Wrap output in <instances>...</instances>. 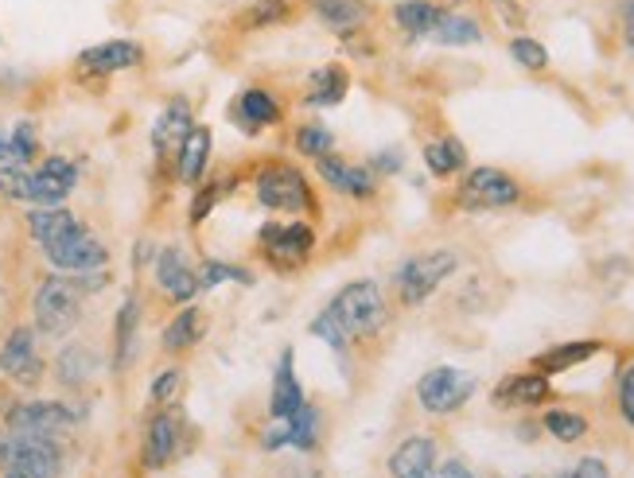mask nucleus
I'll use <instances>...</instances> for the list:
<instances>
[{
  "label": "nucleus",
  "mask_w": 634,
  "mask_h": 478,
  "mask_svg": "<svg viewBox=\"0 0 634 478\" xmlns=\"http://www.w3.org/2000/svg\"><path fill=\"white\" fill-rule=\"evenodd\" d=\"M238 117L246 121V128L253 133V128H265V125H276L281 121V105H276V98L269 94V90H246V94L238 98Z\"/></svg>",
  "instance_id": "28"
},
{
  "label": "nucleus",
  "mask_w": 634,
  "mask_h": 478,
  "mask_svg": "<svg viewBox=\"0 0 634 478\" xmlns=\"http://www.w3.org/2000/svg\"><path fill=\"white\" fill-rule=\"evenodd\" d=\"M351 90V78H347L343 67H324L312 75V86H308V98L304 102L316 105V110H327V105H339Z\"/></svg>",
  "instance_id": "27"
},
{
  "label": "nucleus",
  "mask_w": 634,
  "mask_h": 478,
  "mask_svg": "<svg viewBox=\"0 0 634 478\" xmlns=\"http://www.w3.org/2000/svg\"><path fill=\"white\" fill-rule=\"evenodd\" d=\"M35 327L47 339H63V334L75 331V323L82 319V288L67 276H47L32 299Z\"/></svg>",
  "instance_id": "2"
},
{
  "label": "nucleus",
  "mask_w": 634,
  "mask_h": 478,
  "mask_svg": "<svg viewBox=\"0 0 634 478\" xmlns=\"http://www.w3.org/2000/svg\"><path fill=\"white\" fill-rule=\"evenodd\" d=\"M180 389H183V369L172 366V369H160V374H156V382H152V389H148V394H152L156 405H176Z\"/></svg>",
  "instance_id": "40"
},
{
  "label": "nucleus",
  "mask_w": 634,
  "mask_h": 478,
  "mask_svg": "<svg viewBox=\"0 0 634 478\" xmlns=\"http://www.w3.org/2000/svg\"><path fill=\"white\" fill-rule=\"evenodd\" d=\"M4 478H24V475H16V470H9V475H4Z\"/></svg>",
  "instance_id": "51"
},
{
  "label": "nucleus",
  "mask_w": 634,
  "mask_h": 478,
  "mask_svg": "<svg viewBox=\"0 0 634 478\" xmlns=\"http://www.w3.org/2000/svg\"><path fill=\"white\" fill-rule=\"evenodd\" d=\"M261 246H265V257L273 269H301L312 257V249H316V234H312L308 223H269L261 230Z\"/></svg>",
  "instance_id": "8"
},
{
  "label": "nucleus",
  "mask_w": 634,
  "mask_h": 478,
  "mask_svg": "<svg viewBox=\"0 0 634 478\" xmlns=\"http://www.w3.org/2000/svg\"><path fill=\"white\" fill-rule=\"evenodd\" d=\"M623 32H626V43L634 47V0L623 4Z\"/></svg>",
  "instance_id": "48"
},
{
  "label": "nucleus",
  "mask_w": 634,
  "mask_h": 478,
  "mask_svg": "<svg viewBox=\"0 0 634 478\" xmlns=\"http://www.w3.org/2000/svg\"><path fill=\"white\" fill-rule=\"evenodd\" d=\"M223 281L253 284V276H249L246 269H238V265H223V261H206V265L199 269V292H203V288H218Z\"/></svg>",
  "instance_id": "38"
},
{
  "label": "nucleus",
  "mask_w": 634,
  "mask_h": 478,
  "mask_svg": "<svg viewBox=\"0 0 634 478\" xmlns=\"http://www.w3.org/2000/svg\"><path fill=\"white\" fill-rule=\"evenodd\" d=\"M374 168L377 171H401V156H397V152H377Z\"/></svg>",
  "instance_id": "47"
},
{
  "label": "nucleus",
  "mask_w": 634,
  "mask_h": 478,
  "mask_svg": "<svg viewBox=\"0 0 634 478\" xmlns=\"http://www.w3.org/2000/svg\"><path fill=\"white\" fill-rule=\"evenodd\" d=\"M44 257L52 261L55 269H63V273H98V269L110 261V253H105V246L94 238V234L82 226V230H75L70 238L55 241V246H44Z\"/></svg>",
  "instance_id": "9"
},
{
  "label": "nucleus",
  "mask_w": 634,
  "mask_h": 478,
  "mask_svg": "<svg viewBox=\"0 0 634 478\" xmlns=\"http://www.w3.org/2000/svg\"><path fill=\"white\" fill-rule=\"evenodd\" d=\"M437 475H440V478H475V475H472V470L463 467V463H460V459H448V463H444V467H440V470H437Z\"/></svg>",
  "instance_id": "46"
},
{
  "label": "nucleus",
  "mask_w": 634,
  "mask_h": 478,
  "mask_svg": "<svg viewBox=\"0 0 634 478\" xmlns=\"http://www.w3.org/2000/svg\"><path fill=\"white\" fill-rule=\"evenodd\" d=\"M0 374L20 385H35L44 377V358L35 351L32 327H16V331L4 339V346H0Z\"/></svg>",
  "instance_id": "11"
},
{
  "label": "nucleus",
  "mask_w": 634,
  "mask_h": 478,
  "mask_svg": "<svg viewBox=\"0 0 634 478\" xmlns=\"http://www.w3.org/2000/svg\"><path fill=\"white\" fill-rule=\"evenodd\" d=\"M284 428V447H296V452H312L319 444V412L312 405H301L288 420H281Z\"/></svg>",
  "instance_id": "30"
},
{
  "label": "nucleus",
  "mask_w": 634,
  "mask_h": 478,
  "mask_svg": "<svg viewBox=\"0 0 634 478\" xmlns=\"http://www.w3.org/2000/svg\"><path fill=\"white\" fill-rule=\"evenodd\" d=\"M288 0H253L249 12L241 16L246 27H273V24H284L288 20Z\"/></svg>",
  "instance_id": "36"
},
{
  "label": "nucleus",
  "mask_w": 634,
  "mask_h": 478,
  "mask_svg": "<svg viewBox=\"0 0 634 478\" xmlns=\"http://www.w3.org/2000/svg\"><path fill=\"white\" fill-rule=\"evenodd\" d=\"M90 374H94V354H90L87 346H67V351L59 354L63 385H82Z\"/></svg>",
  "instance_id": "34"
},
{
  "label": "nucleus",
  "mask_w": 634,
  "mask_h": 478,
  "mask_svg": "<svg viewBox=\"0 0 634 478\" xmlns=\"http://www.w3.org/2000/svg\"><path fill=\"white\" fill-rule=\"evenodd\" d=\"M12 160V145H9V137H0V163H9Z\"/></svg>",
  "instance_id": "49"
},
{
  "label": "nucleus",
  "mask_w": 634,
  "mask_h": 478,
  "mask_svg": "<svg viewBox=\"0 0 634 478\" xmlns=\"http://www.w3.org/2000/svg\"><path fill=\"white\" fill-rule=\"evenodd\" d=\"M27 230H32V238L39 241V246H55V241L82 230V223H78L70 210H63V206H39V210L27 214Z\"/></svg>",
  "instance_id": "21"
},
{
  "label": "nucleus",
  "mask_w": 634,
  "mask_h": 478,
  "mask_svg": "<svg viewBox=\"0 0 634 478\" xmlns=\"http://www.w3.org/2000/svg\"><path fill=\"white\" fill-rule=\"evenodd\" d=\"M156 284L168 299H191L199 292V273L188 265V257H183L180 246H163L156 253Z\"/></svg>",
  "instance_id": "13"
},
{
  "label": "nucleus",
  "mask_w": 634,
  "mask_h": 478,
  "mask_svg": "<svg viewBox=\"0 0 634 478\" xmlns=\"http://www.w3.org/2000/svg\"><path fill=\"white\" fill-rule=\"evenodd\" d=\"M75 183H78L75 163L63 160V156H52V160L39 163V171H32V203L59 206L75 191Z\"/></svg>",
  "instance_id": "14"
},
{
  "label": "nucleus",
  "mask_w": 634,
  "mask_h": 478,
  "mask_svg": "<svg viewBox=\"0 0 634 478\" xmlns=\"http://www.w3.org/2000/svg\"><path fill=\"white\" fill-rule=\"evenodd\" d=\"M545 432L548 436H557L561 444H576V440L588 436V420H584L580 412L553 409V412H545Z\"/></svg>",
  "instance_id": "33"
},
{
  "label": "nucleus",
  "mask_w": 634,
  "mask_h": 478,
  "mask_svg": "<svg viewBox=\"0 0 634 478\" xmlns=\"http://www.w3.org/2000/svg\"><path fill=\"white\" fill-rule=\"evenodd\" d=\"M226 195V183H206L203 191L195 195V203H191V226H199L206 218V214L215 210V203Z\"/></svg>",
  "instance_id": "43"
},
{
  "label": "nucleus",
  "mask_w": 634,
  "mask_h": 478,
  "mask_svg": "<svg viewBox=\"0 0 634 478\" xmlns=\"http://www.w3.org/2000/svg\"><path fill=\"white\" fill-rule=\"evenodd\" d=\"M557 478H608V467H603V459H580L573 470H565Z\"/></svg>",
  "instance_id": "45"
},
{
  "label": "nucleus",
  "mask_w": 634,
  "mask_h": 478,
  "mask_svg": "<svg viewBox=\"0 0 634 478\" xmlns=\"http://www.w3.org/2000/svg\"><path fill=\"white\" fill-rule=\"evenodd\" d=\"M9 432L12 436H63L70 428L78 424V412H70L67 405L59 401H27V405H16L9 412Z\"/></svg>",
  "instance_id": "7"
},
{
  "label": "nucleus",
  "mask_w": 634,
  "mask_h": 478,
  "mask_svg": "<svg viewBox=\"0 0 634 478\" xmlns=\"http://www.w3.org/2000/svg\"><path fill=\"white\" fill-rule=\"evenodd\" d=\"M389 478H440L437 475V440L409 436L389 455Z\"/></svg>",
  "instance_id": "15"
},
{
  "label": "nucleus",
  "mask_w": 634,
  "mask_h": 478,
  "mask_svg": "<svg viewBox=\"0 0 634 478\" xmlns=\"http://www.w3.org/2000/svg\"><path fill=\"white\" fill-rule=\"evenodd\" d=\"M510 55H514L518 67L525 70H545L548 67V52L541 47L537 39H530V35H522V39L510 43Z\"/></svg>",
  "instance_id": "39"
},
{
  "label": "nucleus",
  "mask_w": 634,
  "mask_h": 478,
  "mask_svg": "<svg viewBox=\"0 0 634 478\" xmlns=\"http://www.w3.org/2000/svg\"><path fill=\"white\" fill-rule=\"evenodd\" d=\"M312 334H316V339H324L327 346H331V351H339V354H343V351H347V342H351V339H347L343 327L335 323V319L327 316V311H324V316L312 319Z\"/></svg>",
  "instance_id": "42"
},
{
  "label": "nucleus",
  "mask_w": 634,
  "mask_h": 478,
  "mask_svg": "<svg viewBox=\"0 0 634 478\" xmlns=\"http://www.w3.org/2000/svg\"><path fill=\"white\" fill-rule=\"evenodd\" d=\"M176 447H180V420L172 412H156L145 432V467L163 470L176 459Z\"/></svg>",
  "instance_id": "17"
},
{
  "label": "nucleus",
  "mask_w": 634,
  "mask_h": 478,
  "mask_svg": "<svg viewBox=\"0 0 634 478\" xmlns=\"http://www.w3.org/2000/svg\"><path fill=\"white\" fill-rule=\"evenodd\" d=\"M440 16H444V9H437L432 0H401L394 9V20L401 24V32L409 35H432Z\"/></svg>",
  "instance_id": "31"
},
{
  "label": "nucleus",
  "mask_w": 634,
  "mask_h": 478,
  "mask_svg": "<svg viewBox=\"0 0 634 478\" xmlns=\"http://www.w3.org/2000/svg\"><path fill=\"white\" fill-rule=\"evenodd\" d=\"M619 412L634 428V366H626V374L619 377Z\"/></svg>",
  "instance_id": "44"
},
{
  "label": "nucleus",
  "mask_w": 634,
  "mask_h": 478,
  "mask_svg": "<svg viewBox=\"0 0 634 478\" xmlns=\"http://www.w3.org/2000/svg\"><path fill=\"white\" fill-rule=\"evenodd\" d=\"M522 198L514 175L498 168H475L460 183V206L463 210H498V206H514Z\"/></svg>",
  "instance_id": "6"
},
{
  "label": "nucleus",
  "mask_w": 634,
  "mask_h": 478,
  "mask_svg": "<svg viewBox=\"0 0 634 478\" xmlns=\"http://www.w3.org/2000/svg\"><path fill=\"white\" fill-rule=\"evenodd\" d=\"M203 334H206L203 308H183L180 316L172 319V323L163 327L160 342H163V351H191V346H195Z\"/></svg>",
  "instance_id": "26"
},
{
  "label": "nucleus",
  "mask_w": 634,
  "mask_h": 478,
  "mask_svg": "<svg viewBox=\"0 0 634 478\" xmlns=\"http://www.w3.org/2000/svg\"><path fill=\"white\" fill-rule=\"evenodd\" d=\"M258 203L269 206V210H284V214H312L316 210V198H312V187L304 180L301 168L292 163H269L258 175Z\"/></svg>",
  "instance_id": "4"
},
{
  "label": "nucleus",
  "mask_w": 634,
  "mask_h": 478,
  "mask_svg": "<svg viewBox=\"0 0 634 478\" xmlns=\"http://www.w3.org/2000/svg\"><path fill=\"white\" fill-rule=\"evenodd\" d=\"M316 163H319L324 183L339 191V195H351V198L374 195V175H370V168H354V163L339 160V156H324V160H316Z\"/></svg>",
  "instance_id": "18"
},
{
  "label": "nucleus",
  "mask_w": 634,
  "mask_h": 478,
  "mask_svg": "<svg viewBox=\"0 0 634 478\" xmlns=\"http://www.w3.org/2000/svg\"><path fill=\"white\" fill-rule=\"evenodd\" d=\"M137 327H140V308L137 299H125L117 311V323H113V366L125 369L133 362V346H137Z\"/></svg>",
  "instance_id": "25"
},
{
  "label": "nucleus",
  "mask_w": 634,
  "mask_h": 478,
  "mask_svg": "<svg viewBox=\"0 0 634 478\" xmlns=\"http://www.w3.org/2000/svg\"><path fill=\"white\" fill-rule=\"evenodd\" d=\"M296 148H301V156L324 160V156H331V148H335L331 128H324V125H304L301 133H296Z\"/></svg>",
  "instance_id": "37"
},
{
  "label": "nucleus",
  "mask_w": 634,
  "mask_h": 478,
  "mask_svg": "<svg viewBox=\"0 0 634 478\" xmlns=\"http://www.w3.org/2000/svg\"><path fill=\"white\" fill-rule=\"evenodd\" d=\"M548 401V377L545 374H514L495 389L498 409H533Z\"/></svg>",
  "instance_id": "19"
},
{
  "label": "nucleus",
  "mask_w": 634,
  "mask_h": 478,
  "mask_svg": "<svg viewBox=\"0 0 634 478\" xmlns=\"http://www.w3.org/2000/svg\"><path fill=\"white\" fill-rule=\"evenodd\" d=\"M432 39L444 43V47H472V43H483V27L479 20L460 16V12H444L432 27Z\"/></svg>",
  "instance_id": "29"
},
{
  "label": "nucleus",
  "mask_w": 634,
  "mask_h": 478,
  "mask_svg": "<svg viewBox=\"0 0 634 478\" xmlns=\"http://www.w3.org/2000/svg\"><path fill=\"white\" fill-rule=\"evenodd\" d=\"M467 163V148H463V140L455 137H444V140H432L429 148H424V168L432 171V175H455V171Z\"/></svg>",
  "instance_id": "32"
},
{
  "label": "nucleus",
  "mask_w": 634,
  "mask_h": 478,
  "mask_svg": "<svg viewBox=\"0 0 634 478\" xmlns=\"http://www.w3.org/2000/svg\"><path fill=\"white\" fill-rule=\"evenodd\" d=\"M600 354V342L596 339H576V342H561V346H553V351L537 354L533 358V366H537V374H565V369L580 366V362L596 358Z\"/></svg>",
  "instance_id": "22"
},
{
  "label": "nucleus",
  "mask_w": 634,
  "mask_h": 478,
  "mask_svg": "<svg viewBox=\"0 0 634 478\" xmlns=\"http://www.w3.org/2000/svg\"><path fill=\"white\" fill-rule=\"evenodd\" d=\"M191 133V105L183 102H172L168 110L156 117V125H152V148L160 156H172V152H180V145H183V137Z\"/></svg>",
  "instance_id": "20"
},
{
  "label": "nucleus",
  "mask_w": 634,
  "mask_h": 478,
  "mask_svg": "<svg viewBox=\"0 0 634 478\" xmlns=\"http://www.w3.org/2000/svg\"><path fill=\"white\" fill-rule=\"evenodd\" d=\"M292 478H319V475H292Z\"/></svg>",
  "instance_id": "52"
},
{
  "label": "nucleus",
  "mask_w": 634,
  "mask_h": 478,
  "mask_svg": "<svg viewBox=\"0 0 634 478\" xmlns=\"http://www.w3.org/2000/svg\"><path fill=\"white\" fill-rule=\"evenodd\" d=\"M327 316L343 327L347 339H366V334L386 327V296L374 281H351L347 288L335 292V299L327 304Z\"/></svg>",
  "instance_id": "1"
},
{
  "label": "nucleus",
  "mask_w": 634,
  "mask_h": 478,
  "mask_svg": "<svg viewBox=\"0 0 634 478\" xmlns=\"http://www.w3.org/2000/svg\"><path fill=\"white\" fill-rule=\"evenodd\" d=\"M0 195L12 203H32V171L24 163H4L0 168Z\"/></svg>",
  "instance_id": "35"
},
{
  "label": "nucleus",
  "mask_w": 634,
  "mask_h": 478,
  "mask_svg": "<svg viewBox=\"0 0 634 478\" xmlns=\"http://www.w3.org/2000/svg\"><path fill=\"white\" fill-rule=\"evenodd\" d=\"M145 62V47L133 39H110L98 43V47H87L78 55V67L87 75H117V70H133Z\"/></svg>",
  "instance_id": "12"
},
{
  "label": "nucleus",
  "mask_w": 634,
  "mask_h": 478,
  "mask_svg": "<svg viewBox=\"0 0 634 478\" xmlns=\"http://www.w3.org/2000/svg\"><path fill=\"white\" fill-rule=\"evenodd\" d=\"M301 405H308V397H304L301 377H296V354L284 351L281 358H276V374H273V397H269V412H273L276 420H288L292 412L301 409Z\"/></svg>",
  "instance_id": "16"
},
{
  "label": "nucleus",
  "mask_w": 634,
  "mask_h": 478,
  "mask_svg": "<svg viewBox=\"0 0 634 478\" xmlns=\"http://www.w3.org/2000/svg\"><path fill=\"white\" fill-rule=\"evenodd\" d=\"M9 145H12V163H27L35 152H39V137H35L32 121H20L16 133L9 137Z\"/></svg>",
  "instance_id": "41"
},
{
  "label": "nucleus",
  "mask_w": 634,
  "mask_h": 478,
  "mask_svg": "<svg viewBox=\"0 0 634 478\" xmlns=\"http://www.w3.org/2000/svg\"><path fill=\"white\" fill-rule=\"evenodd\" d=\"M312 9H316V16L339 35L362 27V24H366V16H370L366 0H312Z\"/></svg>",
  "instance_id": "24"
},
{
  "label": "nucleus",
  "mask_w": 634,
  "mask_h": 478,
  "mask_svg": "<svg viewBox=\"0 0 634 478\" xmlns=\"http://www.w3.org/2000/svg\"><path fill=\"white\" fill-rule=\"evenodd\" d=\"M206 160H211V128L191 125V133L183 137L180 152H176V163H180V180L183 183H199L206 171Z\"/></svg>",
  "instance_id": "23"
},
{
  "label": "nucleus",
  "mask_w": 634,
  "mask_h": 478,
  "mask_svg": "<svg viewBox=\"0 0 634 478\" xmlns=\"http://www.w3.org/2000/svg\"><path fill=\"white\" fill-rule=\"evenodd\" d=\"M455 269H460V253H452V249H429V253H417L397 269V292H401V299L409 304V308H420V304H424V299H429L432 292L455 273Z\"/></svg>",
  "instance_id": "3"
},
{
  "label": "nucleus",
  "mask_w": 634,
  "mask_h": 478,
  "mask_svg": "<svg viewBox=\"0 0 634 478\" xmlns=\"http://www.w3.org/2000/svg\"><path fill=\"white\" fill-rule=\"evenodd\" d=\"M63 467V452L47 436H9V467L24 478H55Z\"/></svg>",
  "instance_id": "10"
},
{
  "label": "nucleus",
  "mask_w": 634,
  "mask_h": 478,
  "mask_svg": "<svg viewBox=\"0 0 634 478\" xmlns=\"http://www.w3.org/2000/svg\"><path fill=\"white\" fill-rule=\"evenodd\" d=\"M475 389H479L475 374L455 366H437L417 382V401L420 409L432 412V417H448V412L463 409V405L472 401Z\"/></svg>",
  "instance_id": "5"
},
{
  "label": "nucleus",
  "mask_w": 634,
  "mask_h": 478,
  "mask_svg": "<svg viewBox=\"0 0 634 478\" xmlns=\"http://www.w3.org/2000/svg\"><path fill=\"white\" fill-rule=\"evenodd\" d=\"M0 467H9V436H0Z\"/></svg>",
  "instance_id": "50"
}]
</instances>
